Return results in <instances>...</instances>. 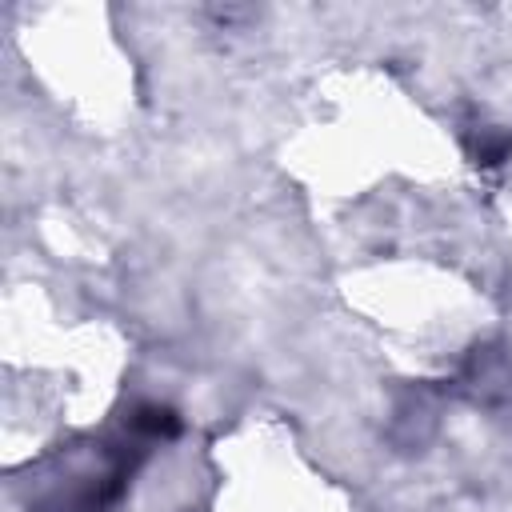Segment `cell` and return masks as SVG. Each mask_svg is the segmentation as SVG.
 Masks as SVG:
<instances>
[{
  "label": "cell",
  "mask_w": 512,
  "mask_h": 512,
  "mask_svg": "<svg viewBox=\"0 0 512 512\" xmlns=\"http://www.w3.org/2000/svg\"><path fill=\"white\" fill-rule=\"evenodd\" d=\"M128 428L148 436V440H172L180 432V416L168 404H136L128 416Z\"/></svg>",
  "instance_id": "obj_1"
},
{
  "label": "cell",
  "mask_w": 512,
  "mask_h": 512,
  "mask_svg": "<svg viewBox=\"0 0 512 512\" xmlns=\"http://www.w3.org/2000/svg\"><path fill=\"white\" fill-rule=\"evenodd\" d=\"M512 156V136L500 132V128H476L468 136V160L480 164V168H496Z\"/></svg>",
  "instance_id": "obj_2"
}]
</instances>
